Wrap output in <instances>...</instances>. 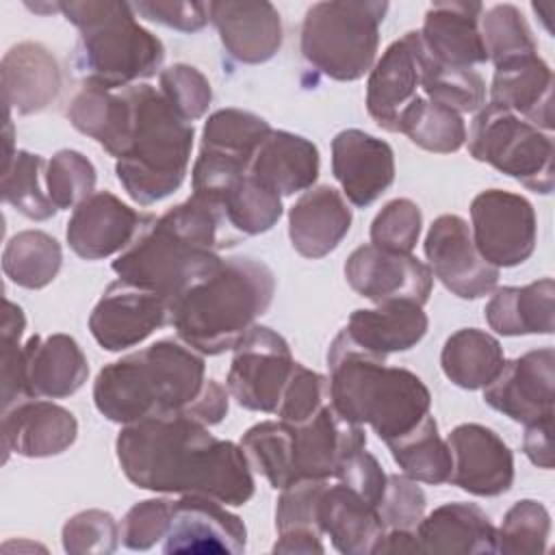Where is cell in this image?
Masks as SVG:
<instances>
[{"instance_id": "1", "label": "cell", "mask_w": 555, "mask_h": 555, "mask_svg": "<svg viewBox=\"0 0 555 555\" xmlns=\"http://www.w3.org/2000/svg\"><path fill=\"white\" fill-rule=\"evenodd\" d=\"M115 453L126 479L143 490L197 494L223 505H245L256 490L241 444L212 436L186 414L121 425Z\"/></svg>"}, {"instance_id": "2", "label": "cell", "mask_w": 555, "mask_h": 555, "mask_svg": "<svg viewBox=\"0 0 555 555\" xmlns=\"http://www.w3.org/2000/svg\"><path fill=\"white\" fill-rule=\"evenodd\" d=\"M238 236L217 204L191 195L158 217L143 215L134 238L111 267L121 280L158 291L171 306L223 260L219 251L236 245Z\"/></svg>"}, {"instance_id": "3", "label": "cell", "mask_w": 555, "mask_h": 555, "mask_svg": "<svg viewBox=\"0 0 555 555\" xmlns=\"http://www.w3.org/2000/svg\"><path fill=\"white\" fill-rule=\"evenodd\" d=\"M202 353L180 338H163L100 369L93 382L98 412L119 425L184 414L206 386Z\"/></svg>"}, {"instance_id": "4", "label": "cell", "mask_w": 555, "mask_h": 555, "mask_svg": "<svg viewBox=\"0 0 555 555\" xmlns=\"http://www.w3.org/2000/svg\"><path fill=\"white\" fill-rule=\"evenodd\" d=\"M275 295V275L258 258H223L171 301L178 338L202 356L234 349L241 336L262 317Z\"/></svg>"}, {"instance_id": "5", "label": "cell", "mask_w": 555, "mask_h": 555, "mask_svg": "<svg viewBox=\"0 0 555 555\" xmlns=\"http://www.w3.org/2000/svg\"><path fill=\"white\" fill-rule=\"evenodd\" d=\"M327 369L336 412L356 425H371L384 442L408 434L429 414L431 395L423 379L388 366L386 358L353 343L345 327L330 343Z\"/></svg>"}, {"instance_id": "6", "label": "cell", "mask_w": 555, "mask_h": 555, "mask_svg": "<svg viewBox=\"0 0 555 555\" xmlns=\"http://www.w3.org/2000/svg\"><path fill=\"white\" fill-rule=\"evenodd\" d=\"M61 13L78 28L72 67L82 85L121 89L152 78L163 61V41L137 22L130 2L69 0Z\"/></svg>"}, {"instance_id": "7", "label": "cell", "mask_w": 555, "mask_h": 555, "mask_svg": "<svg viewBox=\"0 0 555 555\" xmlns=\"http://www.w3.org/2000/svg\"><path fill=\"white\" fill-rule=\"evenodd\" d=\"M124 89L130 98L132 119L115 173L132 202L152 206L184 182L195 128L171 108L156 87L137 82Z\"/></svg>"}, {"instance_id": "8", "label": "cell", "mask_w": 555, "mask_h": 555, "mask_svg": "<svg viewBox=\"0 0 555 555\" xmlns=\"http://www.w3.org/2000/svg\"><path fill=\"white\" fill-rule=\"evenodd\" d=\"M388 2H314L301 24V54L323 76L340 82L360 80L375 65L379 24Z\"/></svg>"}, {"instance_id": "9", "label": "cell", "mask_w": 555, "mask_h": 555, "mask_svg": "<svg viewBox=\"0 0 555 555\" xmlns=\"http://www.w3.org/2000/svg\"><path fill=\"white\" fill-rule=\"evenodd\" d=\"M466 145L475 160L492 165L529 191L542 195L553 191V137L516 113L492 102L483 104L466 132Z\"/></svg>"}, {"instance_id": "10", "label": "cell", "mask_w": 555, "mask_h": 555, "mask_svg": "<svg viewBox=\"0 0 555 555\" xmlns=\"http://www.w3.org/2000/svg\"><path fill=\"white\" fill-rule=\"evenodd\" d=\"M228 392L251 412L275 414L293 371V353L284 336L254 323L232 349Z\"/></svg>"}, {"instance_id": "11", "label": "cell", "mask_w": 555, "mask_h": 555, "mask_svg": "<svg viewBox=\"0 0 555 555\" xmlns=\"http://www.w3.org/2000/svg\"><path fill=\"white\" fill-rule=\"evenodd\" d=\"M470 234L477 251L492 267L522 264L535 249V210L518 193L481 191L470 202Z\"/></svg>"}, {"instance_id": "12", "label": "cell", "mask_w": 555, "mask_h": 555, "mask_svg": "<svg viewBox=\"0 0 555 555\" xmlns=\"http://www.w3.org/2000/svg\"><path fill=\"white\" fill-rule=\"evenodd\" d=\"M171 321L169 299L158 291L115 280L106 286L89 314V330L106 351H124L143 343L152 332Z\"/></svg>"}, {"instance_id": "13", "label": "cell", "mask_w": 555, "mask_h": 555, "mask_svg": "<svg viewBox=\"0 0 555 555\" xmlns=\"http://www.w3.org/2000/svg\"><path fill=\"white\" fill-rule=\"evenodd\" d=\"M431 273L460 299H479L496 288L499 269L477 251L470 225L460 215H440L425 234Z\"/></svg>"}, {"instance_id": "14", "label": "cell", "mask_w": 555, "mask_h": 555, "mask_svg": "<svg viewBox=\"0 0 555 555\" xmlns=\"http://www.w3.org/2000/svg\"><path fill=\"white\" fill-rule=\"evenodd\" d=\"M345 278L358 295L371 299L375 306L395 299L425 306L434 286L429 264L412 254L386 251L371 243L360 245L349 254Z\"/></svg>"}, {"instance_id": "15", "label": "cell", "mask_w": 555, "mask_h": 555, "mask_svg": "<svg viewBox=\"0 0 555 555\" xmlns=\"http://www.w3.org/2000/svg\"><path fill=\"white\" fill-rule=\"evenodd\" d=\"M555 351L542 347L503 364L499 375L483 388V399L496 412L516 423L531 425L553 418Z\"/></svg>"}, {"instance_id": "16", "label": "cell", "mask_w": 555, "mask_h": 555, "mask_svg": "<svg viewBox=\"0 0 555 555\" xmlns=\"http://www.w3.org/2000/svg\"><path fill=\"white\" fill-rule=\"evenodd\" d=\"M247 529L223 503L182 494L171 503L169 527L163 538V553H245Z\"/></svg>"}, {"instance_id": "17", "label": "cell", "mask_w": 555, "mask_h": 555, "mask_svg": "<svg viewBox=\"0 0 555 555\" xmlns=\"http://www.w3.org/2000/svg\"><path fill=\"white\" fill-rule=\"evenodd\" d=\"M451 451L449 483L475 496H499L514 483V455L486 425L462 423L447 436Z\"/></svg>"}, {"instance_id": "18", "label": "cell", "mask_w": 555, "mask_h": 555, "mask_svg": "<svg viewBox=\"0 0 555 555\" xmlns=\"http://www.w3.org/2000/svg\"><path fill=\"white\" fill-rule=\"evenodd\" d=\"M288 425L293 483L299 479H330L347 455L366 447L362 427L343 418L332 401L306 423Z\"/></svg>"}, {"instance_id": "19", "label": "cell", "mask_w": 555, "mask_h": 555, "mask_svg": "<svg viewBox=\"0 0 555 555\" xmlns=\"http://www.w3.org/2000/svg\"><path fill=\"white\" fill-rule=\"evenodd\" d=\"M421 37L408 30L392 41L369 72L366 111L371 119L388 132L399 130V117L418 95L421 87Z\"/></svg>"}, {"instance_id": "20", "label": "cell", "mask_w": 555, "mask_h": 555, "mask_svg": "<svg viewBox=\"0 0 555 555\" xmlns=\"http://www.w3.org/2000/svg\"><path fill=\"white\" fill-rule=\"evenodd\" d=\"M332 173L358 208L373 204L395 180V152L364 130L347 128L332 139Z\"/></svg>"}, {"instance_id": "21", "label": "cell", "mask_w": 555, "mask_h": 555, "mask_svg": "<svg viewBox=\"0 0 555 555\" xmlns=\"http://www.w3.org/2000/svg\"><path fill=\"white\" fill-rule=\"evenodd\" d=\"M208 17L221 46L238 63H264L282 46V17L267 0H215L208 2Z\"/></svg>"}, {"instance_id": "22", "label": "cell", "mask_w": 555, "mask_h": 555, "mask_svg": "<svg viewBox=\"0 0 555 555\" xmlns=\"http://www.w3.org/2000/svg\"><path fill=\"white\" fill-rule=\"evenodd\" d=\"M143 215L111 191H95L80 202L67 221V243L85 260L121 254L134 238Z\"/></svg>"}, {"instance_id": "23", "label": "cell", "mask_w": 555, "mask_h": 555, "mask_svg": "<svg viewBox=\"0 0 555 555\" xmlns=\"http://www.w3.org/2000/svg\"><path fill=\"white\" fill-rule=\"evenodd\" d=\"M78 436L76 416L46 399H24L2 410V451L22 457H52L67 451Z\"/></svg>"}, {"instance_id": "24", "label": "cell", "mask_w": 555, "mask_h": 555, "mask_svg": "<svg viewBox=\"0 0 555 555\" xmlns=\"http://www.w3.org/2000/svg\"><path fill=\"white\" fill-rule=\"evenodd\" d=\"M22 371L28 399H63L82 388L89 362L72 336L35 334L22 347Z\"/></svg>"}, {"instance_id": "25", "label": "cell", "mask_w": 555, "mask_h": 555, "mask_svg": "<svg viewBox=\"0 0 555 555\" xmlns=\"http://www.w3.org/2000/svg\"><path fill=\"white\" fill-rule=\"evenodd\" d=\"M481 2H434L418 30L423 50L442 65L473 67L488 61L479 20Z\"/></svg>"}, {"instance_id": "26", "label": "cell", "mask_w": 555, "mask_h": 555, "mask_svg": "<svg viewBox=\"0 0 555 555\" xmlns=\"http://www.w3.org/2000/svg\"><path fill=\"white\" fill-rule=\"evenodd\" d=\"M351 219V208L340 191L327 184L312 186L288 210L291 245L304 258H323L347 236Z\"/></svg>"}, {"instance_id": "27", "label": "cell", "mask_w": 555, "mask_h": 555, "mask_svg": "<svg viewBox=\"0 0 555 555\" xmlns=\"http://www.w3.org/2000/svg\"><path fill=\"white\" fill-rule=\"evenodd\" d=\"M490 102L544 132L553 130V72L538 54H520L494 65Z\"/></svg>"}, {"instance_id": "28", "label": "cell", "mask_w": 555, "mask_h": 555, "mask_svg": "<svg viewBox=\"0 0 555 555\" xmlns=\"http://www.w3.org/2000/svg\"><path fill=\"white\" fill-rule=\"evenodd\" d=\"M2 102L7 113L43 111L61 91V69L52 52L37 41H22L2 56Z\"/></svg>"}, {"instance_id": "29", "label": "cell", "mask_w": 555, "mask_h": 555, "mask_svg": "<svg viewBox=\"0 0 555 555\" xmlns=\"http://www.w3.org/2000/svg\"><path fill=\"white\" fill-rule=\"evenodd\" d=\"M423 553L483 555L496 553V527L475 503H444L416 525Z\"/></svg>"}, {"instance_id": "30", "label": "cell", "mask_w": 555, "mask_h": 555, "mask_svg": "<svg viewBox=\"0 0 555 555\" xmlns=\"http://www.w3.org/2000/svg\"><path fill=\"white\" fill-rule=\"evenodd\" d=\"M317 522L334 548L345 555L373 553L386 531L377 507L340 481L325 483L317 505Z\"/></svg>"}, {"instance_id": "31", "label": "cell", "mask_w": 555, "mask_h": 555, "mask_svg": "<svg viewBox=\"0 0 555 555\" xmlns=\"http://www.w3.org/2000/svg\"><path fill=\"white\" fill-rule=\"evenodd\" d=\"M319 167V150L310 139L288 130H271L258 145L249 173L282 197L312 189Z\"/></svg>"}, {"instance_id": "32", "label": "cell", "mask_w": 555, "mask_h": 555, "mask_svg": "<svg viewBox=\"0 0 555 555\" xmlns=\"http://www.w3.org/2000/svg\"><path fill=\"white\" fill-rule=\"evenodd\" d=\"M427 325L429 321L423 306L408 299H395L379 304L377 308L353 310L345 332L362 349L386 358L416 347L427 334Z\"/></svg>"}, {"instance_id": "33", "label": "cell", "mask_w": 555, "mask_h": 555, "mask_svg": "<svg viewBox=\"0 0 555 555\" xmlns=\"http://www.w3.org/2000/svg\"><path fill=\"white\" fill-rule=\"evenodd\" d=\"M553 297L555 284L551 278H542L525 286L494 288L483 310L486 321L503 336L553 334Z\"/></svg>"}, {"instance_id": "34", "label": "cell", "mask_w": 555, "mask_h": 555, "mask_svg": "<svg viewBox=\"0 0 555 555\" xmlns=\"http://www.w3.org/2000/svg\"><path fill=\"white\" fill-rule=\"evenodd\" d=\"M67 119L72 126L104 147L115 160L121 156L130 130L132 106L126 89H102L82 85L74 95Z\"/></svg>"}, {"instance_id": "35", "label": "cell", "mask_w": 555, "mask_h": 555, "mask_svg": "<svg viewBox=\"0 0 555 555\" xmlns=\"http://www.w3.org/2000/svg\"><path fill=\"white\" fill-rule=\"evenodd\" d=\"M327 479H299L286 488L275 505L278 542L273 553H323L317 522L319 496Z\"/></svg>"}, {"instance_id": "36", "label": "cell", "mask_w": 555, "mask_h": 555, "mask_svg": "<svg viewBox=\"0 0 555 555\" xmlns=\"http://www.w3.org/2000/svg\"><path fill=\"white\" fill-rule=\"evenodd\" d=\"M505 356L501 343L477 327L453 332L442 347L440 366L447 379L464 390L486 388L503 369Z\"/></svg>"}, {"instance_id": "37", "label": "cell", "mask_w": 555, "mask_h": 555, "mask_svg": "<svg viewBox=\"0 0 555 555\" xmlns=\"http://www.w3.org/2000/svg\"><path fill=\"white\" fill-rule=\"evenodd\" d=\"M392 460L405 477L423 483H447L451 475V451L438 434V423L431 414L423 416L408 434L386 442Z\"/></svg>"}, {"instance_id": "38", "label": "cell", "mask_w": 555, "mask_h": 555, "mask_svg": "<svg viewBox=\"0 0 555 555\" xmlns=\"http://www.w3.org/2000/svg\"><path fill=\"white\" fill-rule=\"evenodd\" d=\"M63 264V249L43 230H22L13 234L2 251L4 275L22 288L48 286Z\"/></svg>"}, {"instance_id": "39", "label": "cell", "mask_w": 555, "mask_h": 555, "mask_svg": "<svg viewBox=\"0 0 555 555\" xmlns=\"http://www.w3.org/2000/svg\"><path fill=\"white\" fill-rule=\"evenodd\" d=\"M46 167L48 160L28 150H15L2 165V199L33 221H46L59 210L46 191Z\"/></svg>"}, {"instance_id": "40", "label": "cell", "mask_w": 555, "mask_h": 555, "mask_svg": "<svg viewBox=\"0 0 555 555\" xmlns=\"http://www.w3.org/2000/svg\"><path fill=\"white\" fill-rule=\"evenodd\" d=\"M414 145L436 154L457 152L466 143V124L460 113L416 95L399 117V130Z\"/></svg>"}, {"instance_id": "41", "label": "cell", "mask_w": 555, "mask_h": 555, "mask_svg": "<svg viewBox=\"0 0 555 555\" xmlns=\"http://www.w3.org/2000/svg\"><path fill=\"white\" fill-rule=\"evenodd\" d=\"M212 204L223 210L230 228L241 236L262 234L282 217V197L249 171Z\"/></svg>"}, {"instance_id": "42", "label": "cell", "mask_w": 555, "mask_h": 555, "mask_svg": "<svg viewBox=\"0 0 555 555\" xmlns=\"http://www.w3.org/2000/svg\"><path fill=\"white\" fill-rule=\"evenodd\" d=\"M421 89L427 100L460 115L475 113L486 104V82L473 67H449L436 63L421 46Z\"/></svg>"}, {"instance_id": "43", "label": "cell", "mask_w": 555, "mask_h": 555, "mask_svg": "<svg viewBox=\"0 0 555 555\" xmlns=\"http://www.w3.org/2000/svg\"><path fill=\"white\" fill-rule=\"evenodd\" d=\"M241 449L271 488L282 490L293 483L291 425L286 421H262L241 436Z\"/></svg>"}, {"instance_id": "44", "label": "cell", "mask_w": 555, "mask_h": 555, "mask_svg": "<svg viewBox=\"0 0 555 555\" xmlns=\"http://www.w3.org/2000/svg\"><path fill=\"white\" fill-rule=\"evenodd\" d=\"M273 128L267 119L243 108H219L208 115L199 147L247 158L251 163L258 145Z\"/></svg>"}, {"instance_id": "45", "label": "cell", "mask_w": 555, "mask_h": 555, "mask_svg": "<svg viewBox=\"0 0 555 555\" xmlns=\"http://www.w3.org/2000/svg\"><path fill=\"white\" fill-rule=\"evenodd\" d=\"M551 533L548 509L533 499L516 501L496 529V553L505 555H540L546 551Z\"/></svg>"}, {"instance_id": "46", "label": "cell", "mask_w": 555, "mask_h": 555, "mask_svg": "<svg viewBox=\"0 0 555 555\" xmlns=\"http://www.w3.org/2000/svg\"><path fill=\"white\" fill-rule=\"evenodd\" d=\"M479 28L488 52V61H492L494 65L520 54L538 52L533 33L522 13L514 4L505 2L483 9Z\"/></svg>"}, {"instance_id": "47", "label": "cell", "mask_w": 555, "mask_h": 555, "mask_svg": "<svg viewBox=\"0 0 555 555\" xmlns=\"http://www.w3.org/2000/svg\"><path fill=\"white\" fill-rule=\"evenodd\" d=\"M95 167L76 150H59L46 167V191L59 210L76 208L95 191Z\"/></svg>"}, {"instance_id": "48", "label": "cell", "mask_w": 555, "mask_h": 555, "mask_svg": "<svg viewBox=\"0 0 555 555\" xmlns=\"http://www.w3.org/2000/svg\"><path fill=\"white\" fill-rule=\"evenodd\" d=\"M423 228V215L416 202L408 197L390 199L373 219L371 223V245L397 251V254H412L418 243Z\"/></svg>"}, {"instance_id": "49", "label": "cell", "mask_w": 555, "mask_h": 555, "mask_svg": "<svg viewBox=\"0 0 555 555\" xmlns=\"http://www.w3.org/2000/svg\"><path fill=\"white\" fill-rule=\"evenodd\" d=\"M158 85V91L184 121L193 124L206 115L212 100V89L208 78L197 67L189 63L169 65L160 72Z\"/></svg>"}, {"instance_id": "50", "label": "cell", "mask_w": 555, "mask_h": 555, "mask_svg": "<svg viewBox=\"0 0 555 555\" xmlns=\"http://www.w3.org/2000/svg\"><path fill=\"white\" fill-rule=\"evenodd\" d=\"M325 403H330V379L304 366L301 362H295L275 412L280 421H286L293 425L306 423Z\"/></svg>"}, {"instance_id": "51", "label": "cell", "mask_w": 555, "mask_h": 555, "mask_svg": "<svg viewBox=\"0 0 555 555\" xmlns=\"http://www.w3.org/2000/svg\"><path fill=\"white\" fill-rule=\"evenodd\" d=\"M26 330L24 310L4 299L2 317V410L28 399L24 390V371H22V336Z\"/></svg>"}, {"instance_id": "52", "label": "cell", "mask_w": 555, "mask_h": 555, "mask_svg": "<svg viewBox=\"0 0 555 555\" xmlns=\"http://www.w3.org/2000/svg\"><path fill=\"white\" fill-rule=\"evenodd\" d=\"M119 542V525L104 509H85L63 525V548L72 555L113 553Z\"/></svg>"}, {"instance_id": "53", "label": "cell", "mask_w": 555, "mask_h": 555, "mask_svg": "<svg viewBox=\"0 0 555 555\" xmlns=\"http://www.w3.org/2000/svg\"><path fill=\"white\" fill-rule=\"evenodd\" d=\"M173 499H145L134 503L119 525V540L130 551H147L160 542L169 527Z\"/></svg>"}, {"instance_id": "54", "label": "cell", "mask_w": 555, "mask_h": 555, "mask_svg": "<svg viewBox=\"0 0 555 555\" xmlns=\"http://www.w3.org/2000/svg\"><path fill=\"white\" fill-rule=\"evenodd\" d=\"M386 529H416L425 514V492L405 475H388L386 490L377 503Z\"/></svg>"}, {"instance_id": "55", "label": "cell", "mask_w": 555, "mask_h": 555, "mask_svg": "<svg viewBox=\"0 0 555 555\" xmlns=\"http://www.w3.org/2000/svg\"><path fill=\"white\" fill-rule=\"evenodd\" d=\"M334 477L340 483H345L347 488L356 490L364 501H369L375 507H377V503L386 490V481H388V475L379 466L377 457L371 455L364 447L353 451L351 455H347Z\"/></svg>"}, {"instance_id": "56", "label": "cell", "mask_w": 555, "mask_h": 555, "mask_svg": "<svg viewBox=\"0 0 555 555\" xmlns=\"http://www.w3.org/2000/svg\"><path fill=\"white\" fill-rule=\"evenodd\" d=\"M132 9L137 15L180 33H197L210 22L208 2L141 0V2H132Z\"/></svg>"}, {"instance_id": "57", "label": "cell", "mask_w": 555, "mask_h": 555, "mask_svg": "<svg viewBox=\"0 0 555 555\" xmlns=\"http://www.w3.org/2000/svg\"><path fill=\"white\" fill-rule=\"evenodd\" d=\"M228 408H230V401H228L225 388L219 382L208 379L202 395L191 403V408L184 414L189 418L210 427V425H217L225 418Z\"/></svg>"}, {"instance_id": "58", "label": "cell", "mask_w": 555, "mask_h": 555, "mask_svg": "<svg viewBox=\"0 0 555 555\" xmlns=\"http://www.w3.org/2000/svg\"><path fill=\"white\" fill-rule=\"evenodd\" d=\"M553 418H542L538 423L525 425L522 451L538 468H553Z\"/></svg>"}, {"instance_id": "59", "label": "cell", "mask_w": 555, "mask_h": 555, "mask_svg": "<svg viewBox=\"0 0 555 555\" xmlns=\"http://www.w3.org/2000/svg\"><path fill=\"white\" fill-rule=\"evenodd\" d=\"M373 553H423L416 531L412 529H386L377 540Z\"/></svg>"}]
</instances>
